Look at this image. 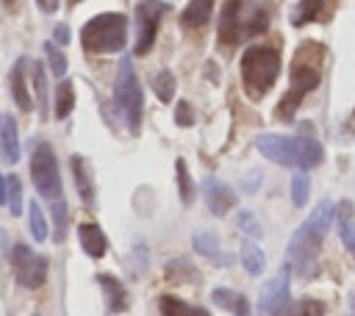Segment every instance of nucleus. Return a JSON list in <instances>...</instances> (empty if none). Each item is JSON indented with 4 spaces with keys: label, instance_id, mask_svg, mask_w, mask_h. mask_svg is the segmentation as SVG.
I'll use <instances>...</instances> for the list:
<instances>
[{
    "label": "nucleus",
    "instance_id": "obj_1",
    "mask_svg": "<svg viewBox=\"0 0 355 316\" xmlns=\"http://www.w3.org/2000/svg\"><path fill=\"white\" fill-rule=\"evenodd\" d=\"M336 219V205L330 200H322L311 216L294 230L288 247H286V258H288V269L308 280L316 274V261H319V249H322V241H324V233L330 230Z\"/></svg>",
    "mask_w": 355,
    "mask_h": 316
},
{
    "label": "nucleus",
    "instance_id": "obj_2",
    "mask_svg": "<svg viewBox=\"0 0 355 316\" xmlns=\"http://www.w3.org/2000/svg\"><path fill=\"white\" fill-rule=\"evenodd\" d=\"M324 47L319 42H302L294 55H291V64H288V91L283 94L280 105H277V119L280 122H288L300 103L319 86L322 80V64H324Z\"/></svg>",
    "mask_w": 355,
    "mask_h": 316
},
{
    "label": "nucleus",
    "instance_id": "obj_3",
    "mask_svg": "<svg viewBox=\"0 0 355 316\" xmlns=\"http://www.w3.org/2000/svg\"><path fill=\"white\" fill-rule=\"evenodd\" d=\"M31 177H33L36 191L50 205V213L55 222V241H64V236H67V202H64L58 161H55V152L47 141H39L31 152Z\"/></svg>",
    "mask_w": 355,
    "mask_h": 316
},
{
    "label": "nucleus",
    "instance_id": "obj_4",
    "mask_svg": "<svg viewBox=\"0 0 355 316\" xmlns=\"http://www.w3.org/2000/svg\"><path fill=\"white\" fill-rule=\"evenodd\" d=\"M269 28V8L258 0H227L219 17V47L233 50L244 39L261 36Z\"/></svg>",
    "mask_w": 355,
    "mask_h": 316
},
{
    "label": "nucleus",
    "instance_id": "obj_5",
    "mask_svg": "<svg viewBox=\"0 0 355 316\" xmlns=\"http://www.w3.org/2000/svg\"><path fill=\"white\" fill-rule=\"evenodd\" d=\"M255 150L280 164V166H291V169H311V166H319L322 158H324V147L311 139V136H277V133H261L255 139Z\"/></svg>",
    "mask_w": 355,
    "mask_h": 316
},
{
    "label": "nucleus",
    "instance_id": "obj_6",
    "mask_svg": "<svg viewBox=\"0 0 355 316\" xmlns=\"http://www.w3.org/2000/svg\"><path fill=\"white\" fill-rule=\"evenodd\" d=\"M280 75V50L272 44H252L241 55V83L252 100H261Z\"/></svg>",
    "mask_w": 355,
    "mask_h": 316
},
{
    "label": "nucleus",
    "instance_id": "obj_7",
    "mask_svg": "<svg viewBox=\"0 0 355 316\" xmlns=\"http://www.w3.org/2000/svg\"><path fill=\"white\" fill-rule=\"evenodd\" d=\"M128 42V19L125 14L108 11L92 17L80 28V44L89 53H119Z\"/></svg>",
    "mask_w": 355,
    "mask_h": 316
},
{
    "label": "nucleus",
    "instance_id": "obj_8",
    "mask_svg": "<svg viewBox=\"0 0 355 316\" xmlns=\"http://www.w3.org/2000/svg\"><path fill=\"white\" fill-rule=\"evenodd\" d=\"M114 105L125 122V128L130 133H139L141 128V108H144V94L133 69L130 58L119 61V72H116V83H114Z\"/></svg>",
    "mask_w": 355,
    "mask_h": 316
},
{
    "label": "nucleus",
    "instance_id": "obj_9",
    "mask_svg": "<svg viewBox=\"0 0 355 316\" xmlns=\"http://www.w3.org/2000/svg\"><path fill=\"white\" fill-rule=\"evenodd\" d=\"M11 269L22 288H39L47 280V258L33 252L28 244L11 247Z\"/></svg>",
    "mask_w": 355,
    "mask_h": 316
},
{
    "label": "nucleus",
    "instance_id": "obj_10",
    "mask_svg": "<svg viewBox=\"0 0 355 316\" xmlns=\"http://www.w3.org/2000/svg\"><path fill=\"white\" fill-rule=\"evenodd\" d=\"M169 11L166 3L161 0H139L136 3V55H147L153 42H155V33H158V25H161V17Z\"/></svg>",
    "mask_w": 355,
    "mask_h": 316
},
{
    "label": "nucleus",
    "instance_id": "obj_11",
    "mask_svg": "<svg viewBox=\"0 0 355 316\" xmlns=\"http://www.w3.org/2000/svg\"><path fill=\"white\" fill-rule=\"evenodd\" d=\"M288 288H291V269L288 263L261 288V299H258V310L261 316H277L286 305H288Z\"/></svg>",
    "mask_w": 355,
    "mask_h": 316
},
{
    "label": "nucleus",
    "instance_id": "obj_12",
    "mask_svg": "<svg viewBox=\"0 0 355 316\" xmlns=\"http://www.w3.org/2000/svg\"><path fill=\"white\" fill-rule=\"evenodd\" d=\"M202 197L214 216H225L230 208H236V200H239L227 183H222L219 177H211V175L202 180Z\"/></svg>",
    "mask_w": 355,
    "mask_h": 316
},
{
    "label": "nucleus",
    "instance_id": "obj_13",
    "mask_svg": "<svg viewBox=\"0 0 355 316\" xmlns=\"http://www.w3.org/2000/svg\"><path fill=\"white\" fill-rule=\"evenodd\" d=\"M97 286L103 288V297H105V313L108 316H116V313H125L128 310V291L122 286L119 277L114 274H97Z\"/></svg>",
    "mask_w": 355,
    "mask_h": 316
},
{
    "label": "nucleus",
    "instance_id": "obj_14",
    "mask_svg": "<svg viewBox=\"0 0 355 316\" xmlns=\"http://www.w3.org/2000/svg\"><path fill=\"white\" fill-rule=\"evenodd\" d=\"M336 11V0H300L294 14H291V22L300 28V25H308V22H327Z\"/></svg>",
    "mask_w": 355,
    "mask_h": 316
},
{
    "label": "nucleus",
    "instance_id": "obj_15",
    "mask_svg": "<svg viewBox=\"0 0 355 316\" xmlns=\"http://www.w3.org/2000/svg\"><path fill=\"white\" fill-rule=\"evenodd\" d=\"M28 64H31V61H28L25 55H19L17 64H14V69H11V75H8L11 94H14V100H17V105H19L22 111H31V108H33V100H31V91H28V80H25Z\"/></svg>",
    "mask_w": 355,
    "mask_h": 316
},
{
    "label": "nucleus",
    "instance_id": "obj_16",
    "mask_svg": "<svg viewBox=\"0 0 355 316\" xmlns=\"http://www.w3.org/2000/svg\"><path fill=\"white\" fill-rule=\"evenodd\" d=\"M78 238H80L83 252H86L89 258H94V261L103 258L105 249H108V238H105V233L100 230V225H94V222L78 225Z\"/></svg>",
    "mask_w": 355,
    "mask_h": 316
},
{
    "label": "nucleus",
    "instance_id": "obj_17",
    "mask_svg": "<svg viewBox=\"0 0 355 316\" xmlns=\"http://www.w3.org/2000/svg\"><path fill=\"white\" fill-rule=\"evenodd\" d=\"M0 158L6 164L19 161V136H17V122L8 114H0Z\"/></svg>",
    "mask_w": 355,
    "mask_h": 316
},
{
    "label": "nucleus",
    "instance_id": "obj_18",
    "mask_svg": "<svg viewBox=\"0 0 355 316\" xmlns=\"http://www.w3.org/2000/svg\"><path fill=\"white\" fill-rule=\"evenodd\" d=\"M69 166H72V175H75V186H78L80 200L92 208V205H94V183H92V172H89L86 158L72 155V158H69Z\"/></svg>",
    "mask_w": 355,
    "mask_h": 316
},
{
    "label": "nucleus",
    "instance_id": "obj_19",
    "mask_svg": "<svg viewBox=\"0 0 355 316\" xmlns=\"http://www.w3.org/2000/svg\"><path fill=\"white\" fill-rule=\"evenodd\" d=\"M191 241H194V249L200 252V255H205V258H211L216 266H230L233 263V258L227 255V252H222L219 249V244H216V236L214 233H194L191 236Z\"/></svg>",
    "mask_w": 355,
    "mask_h": 316
},
{
    "label": "nucleus",
    "instance_id": "obj_20",
    "mask_svg": "<svg viewBox=\"0 0 355 316\" xmlns=\"http://www.w3.org/2000/svg\"><path fill=\"white\" fill-rule=\"evenodd\" d=\"M211 299H214L219 308L230 310L233 316H250V302H247V297L239 294V291H230V288H214V291H211Z\"/></svg>",
    "mask_w": 355,
    "mask_h": 316
},
{
    "label": "nucleus",
    "instance_id": "obj_21",
    "mask_svg": "<svg viewBox=\"0 0 355 316\" xmlns=\"http://www.w3.org/2000/svg\"><path fill=\"white\" fill-rule=\"evenodd\" d=\"M214 3H216V0H189V6L180 11V22H183L186 28H202V25L211 19Z\"/></svg>",
    "mask_w": 355,
    "mask_h": 316
},
{
    "label": "nucleus",
    "instance_id": "obj_22",
    "mask_svg": "<svg viewBox=\"0 0 355 316\" xmlns=\"http://www.w3.org/2000/svg\"><path fill=\"white\" fill-rule=\"evenodd\" d=\"M336 222H338V236H341L344 247L355 258V219H352V205L349 202H338L336 205Z\"/></svg>",
    "mask_w": 355,
    "mask_h": 316
},
{
    "label": "nucleus",
    "instance_id": "obj_23",
    "mask_svg": "<svg viewBox=\"0 0 355 316\" xmlns=\"http://www.w3.org/2000/svg\"><path fill=\"white\" fill-rule=\"evenodd\" d=\"M158 308H161L164 316H211L205 308L189 305V302H183V299H178V297H172V294H164V297L158 299Z\"/></svg>",
    "mask_w": 355,
    "mask_h": 316
},
{
    "label": "nucleus",
    "instance_id": "obj_24",
    "mask_svg": "<svg viewBox=\"0 0 355 316\" xmlns=\"http://www.w3.org/2000/svg\"><path fill=\"white\" fill-rule=\"evenodd\" d=\"M72 105H75V86H72V80H61L55 86V116L67 119Z\"/></svg>",
    "mask_w": 355,
    "mask_h": 316
},
{
    "label": "nucleus",
    "instance_id": "obj_25",
    "mask_svg": "<svg viewBox=\"0 0 355 316\" xmlns=\"http://www.w3.org/2000/svg\"><path fill=\"white\" fill-rule=\"evenodd\" d=\"M241 263H244V269H247L250 274H261V272H263V252H261V247H258L255 241H250V238L241 241Z\"/></svg>",
    "mask_w": 355,
    "mask_h": 316
},
{
    "label": "nucleus",
    "instance_id": "obj_26",
    "mask_svg": "<svg viewBox=\"0 0 355 316\" xmlns=\"http://www.w3.org/2000/svg\"><path fill=\"white\" fill-rule=\"evenodd\" d=\"M31 67V80H33V89H36V105H39V114L47 116V80H44V67L39 61L28 64Z\"/></svg>",
    "mask_w": 355,
    "mask_h": 316
},
{
    "label": "nucleus",
    "instance_id": "obj_27",
    "mask_svg": "<svg viewBox=\"0 0 355 316\" xmlns=\"http://www.w3.org/2000/svg\"><path fill=\"white\" fill-rule=\"evenodd\" d=\"M283 316H324V302L313 299V297H302V299L291 302Z\"/></svg>",
    "mask_w": 355,
    "mask_h": 316
},
{
    "label": "nucleus",
    "instance_id": "obj_28",
    "mask_svg": "<svg viewBox=\"0 0 355 316\" xmlns=\"http://www.w3.org/2000/svg\"><path fill=\"white\" fill-rule=\"evenodd\" d=\"M28 227H31L33 241H44L47 238V222H44V213H42L39 202H31L28 205Z\"/></svg>",
    "mask_w": 355,
    "mask_h": 316
},
{
    "label": "nucleus",
    "instance_id": "obj_29",
    "mask_svg": "<svg viewBox=\"0 0 355 316\" xmlns=\"http://www.w3.org/2000/svg\"><path fill=\"white\" fill-rule=\"evenodd\" d=\"M6 205H8V211L14 216L22 211V183H19L17 175H8L6 177Z\"/></svg>",
    "mask_w": 355,
    "mask_h": 316
},
{
    "label": "nucleus",
    "instance_id": "obj_30",
    "mask_svg": "<svg viewBox=\"0 0 355 316\" xmlns=\"http://www.w3.org/2000/svg\"><path fill=\"white\" fill-rule=\"evenodd\" d=\"M153 89H155V94H158L161 103H169L175 97V78H172V72L169 69H161L153 78Z\"/></svg>",
    "mask_w": 355,
    "mask_h": 316
},
{
    "label": "nucleus",
    "instance_id": "obj_31",
    "mask_svg": "<svg viewBox=\"0 0 355 316\" xmlns=\"http://www.w3.org/2000/svg\"><path fill=\"white\" fill-rule=\"evenodd\" d=\"M308 188H311L308 175H305V172H297V175L291 177V200H294L297 208H302V205L308 202Z\"/></svg>",
    "mask_w": 355,
    "mask_h": 316
},
{
    "label": "nucleus",
    "instance_id": "obj_32",
    "mask_svg": "<svg viewBox=\"0 0 355 316\" xmlns=\"http://www.w3.org/2000/svg\"><path fill=\"white\" fill-rule=\"evenodd\" d=\"M175 169H178V183H180V200L189 205V202L194 200V186H191V177H189V172H186V161L178 158Z\"/></svg>",
    "mask_w": 355,
    "mask_h": 316
},
{
    "label": "nucleus",
    "instance_id": "obj_33",
    "mask_svg": "<svg viewBox=\"0 0 355 316\" xmlns=\"http://www.w3.org/2000/svg\"><path fill=\"white\" fill-rule=\"evenodd\" d=\"M44 55H47V61H50L53 75L64 78V72H67V58H64V53H61V50H58L53 42H47V44H44Z\"/></svg>",
    "mask_w": 355,
    "mask_h": 316
},
{
    "label": "nucleus",
    "instance_id": "obj_34",
    "mask_svg": "<svg viewBox=\"0 0 355 316\" xmlns=\"http://www.w3.org/2000/svg\"><path fill=\"white\" fill-rule=\"evenodd\" d=\"M236 225H239V230H244V233H247V236H252V238H258V236H261V225H258V219H255V213H252V211H239Z\"/></svg>",
    "mask_w": 355,
    "mask_h": 316
},
{
    "label": "nucleus",
    "instance_id": "obj_35",
    "mask_svg": "<svg viewBox=\"0 0 355 316\" xmlns=\"http://www.w3.org/2000/svg\"><path fill=\"white\" fill-rule=\"evenodd\" d=\"M175 119H178V125H183V128H189V125H194V114H191V105H189L186 100H180V103H178V111H175Z\"/></svg>",
    "mask_w": 355,
    "mask_h": 316
},
{
    "label": "nucleus",
    "instance_id": "obj_36",
    "mask_svg": "<svg viewBox=\"0 0 355 316\" xmlns=\"http://www.w3.org/2000/svg\"><path fill=\"white\" fill-rule=\"evenodd\" d=\"M55 42L58 44H67L69 42V28L67 25H55Z\"/></svg>",
    "mask_w": 355,
    "mask_h": 316
},
{
    "label": "nucleus",
    "instance_id": "obj_37",
    "mask_svg": "<svg viewBox=\"0 0 355 316\" xmlns=\"http://www.w3.org/2000/svg\"><path fill=\"white\" fill-rule=\"evenodd\" d=\"M39 3V8L44 11V14H53V11H58V3L61 0H36Z\"/></svg>",
    "mask_w": 355,
    "mask_h": 316
},
{
    "label": "nucleus",
    "instance_id": "obj_38",
    "mask_svg": "<svg viewBox=\"0 0 355 316\" xmlns=\"http://www.w3.org/2000/svg\"><path fill=\"white\" fill-rule=\"evenodd\" d=\"M344 133H347L349 139H355V108H352V114L344 119Z\"/></svg>",
    "mask_w": 355,
    "mask_h": 316
},
{
    "label": "nucleus",
    "instance_id": "obj_39",
    "mask_svg": "<svg viewBox=\"0 0 355 316\" xmlns=\"http://www.w3.org/2000/svg\"><path fill=\"white\" fill-rule=\"evenodd\" d=\"M0 205H6V180L0 177Z\"/></svg>",
    "mask_w": 355,
    "mask_h": 316
},
{
    "label": "nucleus",
    "instance_id": "obj_40",
    "mask_svg": "<svg viewBox=\"0 0 355 316\" xmlns=\"http://www.w3.org/2000/svg\"><path fill=\"white\" fill-rule=\"evenodd\" d=\"M3 3H14V0H3Z\"/></svg>",
    "mask_w": 355,
    "mask_h": 316
},
{
    "label": "nucleus",
    "instance_id": "obj_41",
    "mask_svg": "<svg viewBox=\"0 0 355 316\" xmlns=\"http://www.w3.org/2000/svg\"><path fill=\"white\" fill-rule=\"evenodd\" d=\"M72 3H80V0H72Z\"/></svg>",
    "mask_w": 355,
    "mask_h": 316
}]
</instances>
